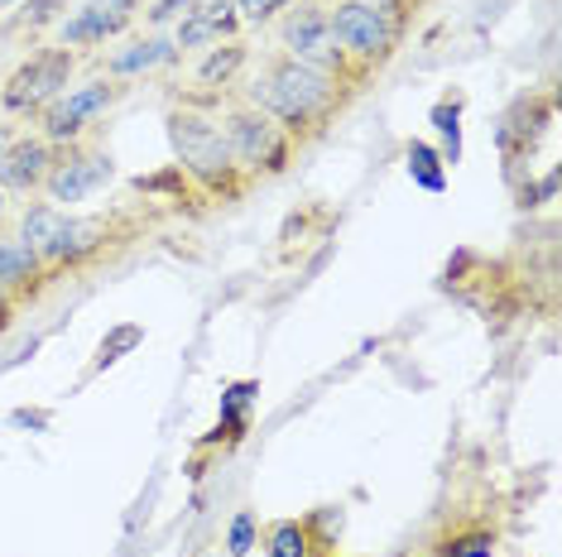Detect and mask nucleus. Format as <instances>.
I'll return each mask as SVG.
<instances>
[{"instance_id":"f257e3e1","label":"nucleus","mask_w":562,"mask_h":557,"mask_svg":"<svg viewBox=\"0 0 562 557\" xmlns=\"http://www.w3.org/2000/svg\"><path fill=\"white\" fill-rule=\"evenodd\" d=\"M236 96L250 101V106H260L265 116L303 149V145H313V139H323L361 92L347 82H337V78H327V72L308 68V62L270 48V54H260L250 62V72L240 78Z\"/></svg>"},{"instance_id":"f03ea898","label":"nucleus","mask_w":562,"mask_h":557,"mask_svg":"<svg viewBox=\"0 0 562 557\" xmlns=\"http://www.w3.org/2000/svg\"><path fill=\"white\" fill-rule=\"evenodd\" d=\"M164 135L173 149V169L188 179L198 197L207 202H240L250 193L246 173L236 169V155L226 145V130L216 121V111L207 106H188V101H169L164 111Z\"/></svg>"},{"instance_id":"7ed1b4c3","label":"nucleus","mask_w":562,"mask_h":557,"mask_svg":"<svg viewBox=\"0 0 562 557\" xmlns=\"http://www.w3.org/2000/svg\"><path fill=\"white\" fill-rule=\"evenodd\" d=\"M155 212L145 207H106V212H63V226L58 236L48 240L44 250V264L54 278H68V274H87L97 264L116 260L121 250H131L135 240H145L155 231Z\"/></svg>"},{"instance_id":"20e7f679","label":"nucleus","mask_w":562,"mask_h":557,"mask_svg":"<svg viewBox=\"0 0 562 557\" xmlns=\"http://www.w3.org/2000/svg\"><path fill=\"white\" fill-rule=\"evenodd\" d=\"M78 68H82V54H72V48L34 44V54H24L15 68L0 78V116L15 125H34L72 87Z\"/></svg>"},{"instance_id":"39448f33","label":"nucleus","mask_w":562,"mask_h":557,"mask_svg":"<svg viewBox=\"0 0 562 557\" xmlns=\"http://www.w3.org/2000/svg\"><path fill=\"white\" fill-rule=\"evenodd\" d=\"M216 121H222L226 145H232V155H236V169L246 173L250 187L270 183V179H279V173H289V163L299 159V145H293V139L279 130L260 106L240 101L236 92L216 106Z\"/></svg>"},{"instance_id":"423d86ee","label":"nucleus","mask_w":562,"mask_h":557,"mask_svg":"<svg viewBox=\"0 0 562 557\" xmlns=\"http://www.w3.org/2000/svg\"><path fill=\"white\" fill-rule=\"evenodd\" d=\"M327 24H331L337 48L351 58V68L361 72L366 82H375L380 72L400 58L404 39L414 34L408 24L390 20L385 10H375L370 0H337V5H327Z\"/></svg>"},{"instance_id":"0eeeda50","label":"nucleus","mask_w":562,"mask_h":557,"mask_svg":"<svg viewBox=\"0 0 562 557\" xmlns=\"http://www.w3.org/2000/svg\"><path fill=\"white\" fill-rule=\"evenodd\" d=\"M274 48L299 62H308V68L327 72V78L347 82L356 87V92H366V78L351 68V58L337 48V39H331V24H327V5H317V0H293V5L279 15L274 24Z\"/></svg>"},{"instance_id":"6e6552de","label":"nucleus","mask_w":562,"mask_h":557,"mask_svg":"<svg viewBox=\"0 0 562 557\" xmlns=\"http://www.w3.org/2000/svg\"><path fill=\"white\" fill-rule=\"evenodd\" d=\"M116 183V155L92 135V139H72V145H54V169L44 179V202L54 207L78 212L82 202L101 197Z\"/></svg>"},{"instance_id":"1a4fd4ad","label":"nucleus","mask_w":562,"mask_h":557,"mask_svg":"<svg viewBox=\"0 0 562 557\" xmlns=\"http://www.w3.org/2000/svg\"><path fill=\"white\" fill-rule=\"evenodd\" d=\"M131 96V87L116 82V78H87V82H72L68 92H63L54 106L44 111L40 121L30 125V130H40L48 145H72V139H92L97 125L111 116V111L121 106V101Z\"/></svg>"},{"instance_id":"9d476101","label":"nucleus","mask_w":562,"mask_h":557,"mask_svg":"<svg viewBox=\"0 0 562 557\" xmlns=\"http://www.w3.org/2000/svg\"><path fill=\"white\" fill-rule=\"evenodd\" d=\"M139 10H145V0H78V5L68 10L58 24H54V44L72 48V54H82V48H106L125 39L131 30H139Z\"/></svg>"},{"instance_id":"9b49d317","label":"nucleus","mask_w":562,"mask_h":557,"mask_svg":"<svg viewBox=\"0 0 562 557\" xmlns=\"http://www.w3.org/2000/svg\"><path fill=\"white\" fill-rule=\"evenodd\" d=\"M101 78H116L125 87L145 82V78H159V72H173L183 68V48L173 44V34H155V30H131L125 39L106 44L101 54L92 58Z\"/></svg>"},{"instance_id":"f8f14e48","label":"nucleus","mask_w":562,"mask_h":557,"mask_svg":"<svg viewBox=\"0 0 562 557\" xmlns=\"http://www.w3.org/2000/svg\"><path fill=\"white\" fill-rule=\"evenodd\" d=\"M250 62H255V48H250L246 34H240V39H226V44L202 48L198 62H193V72H188V82H193V87H183L173 101H188V106L216 111L240 87V78L250 72Z\"/></svg>"},{"instance_id":"ddd939ff","label":"nucleus","mask_w":562,"mask_h":557,"mask_svg":"<svg viewBox=\"0 0 562 557\" xmlns=\"http://www.w3.org/2000/svg\"><path fill=\"white\" fill-rule=\"evenodd\" d=\"M54 284H58V278L48 274V264L40 260V250H34L30 240L15 231V226H0V288H5L20 308H30V303H40Z\"/></svg>"},{"instance_id":"4468645a","label":"nucleus","mask_w":562,"mask_h":557,"mask_svg":"<svg viewBox=\"0 0 562 557\" xmlns=\"http://www.w3.org/2000/svg\"><path fill=\"white\" fill-rule=\"evenodd\" d=\"M48 169H54V145H48L40 130H20L0 149V193L24 197V202L40 197Z\"/></svg>"},{"instance_id":"2eb2a0df","label":"nucleus","mask_w":562,"mask_h":557,"mask_svg":"<svg viewBox=\"0 0 562 557\" xmlns=\"http://www.w3.org/2000/svg\"><path fill=\"white\" fill-rule=\"evenodd\" d=\"M240 15L232 0H198L183 20L173 24V44L183 48V58H198L202 48L212 44H226V39H240Z\"/></svg>"},{"instance_id":"dca6fc26","label":"nucleus","mask_w":562,"mask_h":557,"mask_svg":"<svg viewBox=\"0 0 562 557\" xmlns=\"http://www.w3.org/2000/svg\"><path fill=\"white\" fill-rule=\"evenodd\" d=\"M72 10V0H20L5 20H0V39H40L48 24H58Z\"/></svg>"},{"instance_id":"f3484780","label":"nucleus","mask_w":562,"mask_h":557,"mask_svg":"<svg viewBox=\"0 0 562 557\" xmlns=\"http://www.w3.org/2000/svg\"><path fill=\"white\" fill-rule=\"evenodd\" d=\"M265 557H308V528L299 519H279L265 534Z\"/></svg>"},{"instance_id":"a211bd4d","label":"nucleus","mask_w":562,"mask_h":557,"mask_svg":"<svg viewBox=\"0 0 562 557\" xmlns=\"http://www.w3.org/2000/svg\"><path fill=\"white\" fill-rule=\"evenodd\" d=\"M198 0H145L139 10V30H155V34H173V24L193 10Z\"/></svg>"},{"instance_id":"6ab92c4d","label":"nucleus","mask_w":562,"mask_h":557,"mask_svg":"<svg viewBox=\"0 0 562 557\" xmlns=\"http://www.w3.org/2000/svg\"><path fill=\"white\" fill-rule=\"evenodd\" d=\"M232 5H236V15H240V30L255 34V30H270V24L284 15L293 0H232Z\"/></svg>"},{"instance_id":"aec40b11","label":"nucleus","mask_w":562,"mask_h":557,"mask_svg":"<svg viewBox=\"0 0 562 557\" xmlns=\"http://www.w3.org/2000/svg\"><path fill=\"white\" fill-rule=\"evenodd\" d=\"M255 538H260V519H255L250 510H240L232 519V528H226V553L232 557H246L255 548Z\"/></svg>"},{"instance_id":"412c9836","label":"nucleus","mask_w":562,"mask_h":557,"mask_svg":"<svg viewBox=\"0 0 562 557\" xmlns=\"http://www.w3.org/2000/svg\"><path fill=\"white\" fill-rule=\"evenodd\" d=\"M370 5H375V10H385L390 20H400V24H408V30H414V20L424 15V5H428V0H370Z\"/></svg>"},{"instance_id":"4be33fe9","label":"nucleus","mask_w":562,"mask_h":557,"mask_svg":"<svg viewBox=\"0 0 562 557\" xmlns=\"http://www.w3.org/2000/svg\"><path fill=\"white\" fill-rule=\"evenodd\" d=\"M15 322H20V303L5 294V288H0V337H10L15 332Z\"/></svg>"},{"instance_id":"5701e85b","label":"nucleus","mask_w":562,"mask_h":557,"mask_svg":"<svg viewBox=\"0 0 562 557\" xmlns=\"http://www.w3.org/2000/svg\"><path fill=\"white\" fill-rule=\"evenodd\" d=\"M24 130V125H15V121H0V149H5L10 145V139H15Z\"/></svg>"},{"instance_id":"b1692460","label":"nucleus","mask_w":562,"mask_h":557,"mask_svg":"<svg viewBox=\"0 0 562 557\" xmlns=\"http://www.w3.org/2000/svg\"><path fill=\"white\" fill-rule=\"evenodd\" d=\"M15 5H20V0H0V20H5L10 10H15Z\"/></svg>"},{"instance_id":"393cba45","label":"nucleus","mask_w":562,"mask_h":557,"mask_svg":"<svg viewBox=\"0 0 562 557\" xmlns=\"http://www.w3.org/2000/svg\"><path fill=\"white\" fill-rule=\"evenodd\" d=\"M5 202H10V197H5V193H0V226H5V221H10V212H5Z\"/></svg>"},{"instance_id":"a878e982","label":"nucleus","mask_w":562,"mask_h":557,"mask_svg":"<svg viewBox=\"0 0 562 557\" xmlns=\"http://www.w3.org/2000/svg\"><path fill=\"white\" fill-rule=\"evenodd\" d=\"M317 5H337V0H317Z\"/></svg>"}]
</instances>
